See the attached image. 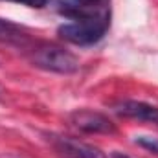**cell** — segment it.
Returning a JSON list of instances; mask_svg holds the SVG:
<instances>
[{"mask_svg": "<svg viewBox=\"0 0 158 158\" xmlns=\"http://www.w3.org/2000/svg\"><path fill=\"white\" fill-rule=\"evenodd\" d=\"M136 145L143 147L145 151L153 153V155H158V138H153V136H138L134 140Z\"/></svg>", "mask_w": 158, "mask_h": 158, "instance_id": "obj_7", "label": "cell"}, {"mask_svg": "<svg viewBox=\"0 0 158 158\" xmlns=\"http://www.w3.org/2000/svg\"><path fill=\"white\" fill-rule=\"evenodd\" d=\"M30 61L42 70L55 74H74L79 70V59L68 50L53 44L35 46L30 53Z\"/></svg>", "mask_w": 158, "mask_h": 158, "instance_id": "obj_2", "label": "cell"}, {"mask_svg": "<svg viewBox=\"0 0 158 158\" xmlns=\"http://www.w3.org/2000/svg\"><path fill=\"white\" fill-rule=\"evenodd\" d=\"M112 158H131L129 155H125V153H119V151H114L112 153Z\"/></svg>", "mask_w": 158, "mask_h": 158, "instance_id": "obj_9", "label": "cell"}, {"mask_svg": "<svg viewBox=\"0 0 158 158\" xmlns=\"http://www.w3.org/2000/svg\"><path fill=\"white\" fill-rule=\"evenodd\" d=\"M70 123L79 129L81 132L86 134H112L116 132V125L112 123V119L101 112L96 110H74L70 114Z\"/></svg>", "mask_w": 158, "mask_h": 158, "instance_id": "obj_3", "label": "cell"}, {"mask_svg": "<svg viewBox=\"0 0 158 158\" xmlns=\"http://www.w3.org/2000/svg\"><path fill=\"white\" fill-rule=\"evenodd\" d=\"M114 110L123 118L138 119V121H147L158 125V107L149 105L145 101H136V99H123L114 105Z\"/></svg>", "mask_w": 158, "mask_h": 158, "instance_id": "obj_5", "label": "cell"}, {"mask_svg": "<svg viewBox=\"0 0 158 158\" xmlns=\"http://www.w3.org/2000/svg\"><path fill=\"white\" fill-rule=\"evenodd\" d=\"M28 33L22 26L0 19V42H9V44H24L28 40Z\"/></svg>", "mask_w": 158, "mask_h": 158, "instance_id": "obj_6", "label": "cell"}, {"mask_svg": "<svg viewBox=\"0 0 158 158\" xmlns=\"http://www.w3.org/2000/svg\"><path fill=\"white\" fill-rule=\"evenodd\" d=\"M7 2H17V4H22V6H28V7H35L40 9L48 4V0H7Z\"/></svg>", "mask_w": 158, "mask_h": 158, "instance_id": "obj_8", "label": "cell"}, {"mask_svg": "<svg viewBox=\"0 0 158 158\" xmlns=\"http://www.w3.org/2000/svg\"><path fill=\"white\" fill-rule=\"evenodd\" d=\"M109 26H110V15H103L96 19H85V20H76L70 24H63L59 26L57 33L61 39H64L70 44L90 46L105 37Z\"/></svg>", "mask_w": 158, "mask_h": 158, "instance_id": "obj_1", "label": "cell"}, {"mask_svg": "<svg viewBox=\"0 0 158 158\" xmlns=\"http://www.w3.org/2000/svg\"><path fill=\"white\" fill-rule=\"evenodd\" d=\"M50 142L53 149L63 158H107V155L81 140L70 138V136H59V134H50Z\"/></svg>", "mask_w": 158, "mask_h": 158, "instance_id": "obj_4", "label": "cell"}]
</instances>
